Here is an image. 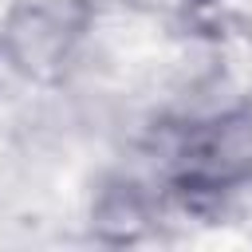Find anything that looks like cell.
Instances as JSON below:
<instances>
[{
	"label": "cell",
	"instance_id": "1",
	"mask_svg": "<svg viewBox=\"0 0 252 252\" xmlns=\"http://www.w3.org/2000/svg\"><path fill=\"white\" fill-rule=\"evenodd\" d=\"M161 185L181 213L209 217L252 189V106H228L173 126L161 142Z\"/></svg>",
	"mask_w": 252,
	"mask_h": 252
},
{
	"label": "cell",
	"instance_id": "2",
	"mask_svg": "<svg viewBox=\"0 0 252 252\" xmlns=\"http://www.w3.org/2000/svg\"><path fill=\"white\" fill-rule=\"evenodd\" d=\"M91 24L87 0H20L0 24V55L28 83H59Z\"/></svg>",
	"mask_w": 252,
	"mask_h": 252
},
{
	"label": "cell",
	"instance_id": "4",
	"mask_svg": "<svg viewBox=\"0 0 252 252\" xmlns=\"http://www.w3.org/2000/svg\"><path fill=\"white\" fill-rule=\"evenodd\" d=\"M185 4H197V8H205V4H217V0H185Z\"/></svg>",
	"mask_w": 252,
	"mask_h": 252
},
{
	"label": "cell",
	"instance_id": "3",
	"mask_svg": "<svg viewBox=\"0 0 252 252\" xmlns=\"http://www.w3.org/2000/svg\"><path fill=\"white\" fill-rule=\"evenodd\" d=\"M158 220L154 193L134 177H106L91 201V232L102 244H138Z\"/></svg>",
	"mask_w": 252,
	"mask_h": 252
}]
</instances>
